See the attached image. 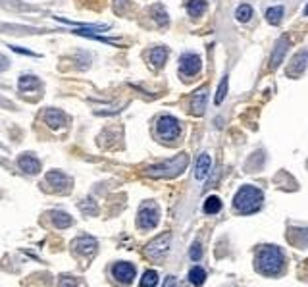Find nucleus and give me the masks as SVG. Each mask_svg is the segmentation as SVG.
Returning a JSON list of instances; mask_svg holds the SVG:
<instances>
[{"mask_svg":"<svg viewBox=\"0 0 308 287\" xmlns=\"http://www.w3.org/2000/svg\"><path fill=\"white\" fill-rule=\"evenodd\" d=\"M254 266L262 276H277L283 270V253L276 245H266L260 247L256 256H254Z\"/></svg>","mask_w":308,"mask_h":287,"instance_id":"nucleus-1","label":"nucleus"},{"mask_svg":"<svg viewBox=\"0 0 308 287\" xmlns=\"http://www.w3.org/2000/svg\"><path fill=\"white\" fill-rule=\"evenodd\" d=\"M264 202V193L254 185H243L233 199V208L239 214H254Z\"/></svg>","mask_w":308,"mask_h":287,"instance_id":"nucleus-2","label":"nucleus"},{"mask_svg":"<svg viewBox=\"0 0 308 287\" xmlns=\"http://www.w3.org/2000/svg\"><path fill=\"white\" fill-rule=\"evenodd\" d=\"M187 162H189V155L187 153H179L176 158L172 160H166L162 164H156L145 170V176L149 177H160V179H172V177L179 176L185 168H187Z\"/></svg>","mask_w":308,"mask_h":287,"instance_id":"nucleus-3","label":"nucleus"},{"mask_svg":"<svg viewBox=\"0 0 308 287\" xmlns=\"http://www.w3.org/2000/svg\"><path fill=\"white\" fill-rule=\"evenodd\" d=\"M156 133L158 137L164 141V143H174L179 133H181V128H179V122H177L174 116H160L158 122H156Z\"/></svg>","mask_w":308,"mask_h":287,"instance_id":"nucleus-4","label":"nucleus"},{"mask_svg":"<svg viewBox=\"0 0 308 287\" xmlns=\"http://www.w3.org/2000/svg\"><path fill=\"white\" fill-rule=\"evenodd\" d=\"M170 239H172V233H170V231L158 235L156 239H153L151 243L145 247V256H149L154 262L164 260V256H166L168 251H170Z\"/></svg>","mask_w":308,"mask_h":287,"instance_id":"nucleus-5","label":"nucleus"},{"mask_svg":"<svg viewBox=\"0 0 308 287\" xmlns=\"http://www.w3.org/2000/svg\"><path fill=\"white\" fill-rule=\"evenodd\" d=\"M160 220V210L154 202H143L139 208V216H137V225L141 229H154Z\"/></svg>","mask_w":308,"mask_h":287,"instance_id":"nucleus-6","label":"nucleus"},{"mask_svg":"<svg viewBox=\"0 0 308 287\" xmlns=\"http://www.w3.org/2000/svg\"><path fill=\"white\" fill-rule=\"evenodd\" d=\"M202 67L200 62V56L193 54V52H185L181 58H179V69H181V75H197Z\"/></svg>","mask_w":308,"mask_h":287,"instance_id":"nucleus-7","label":"nucleus"},{"mask_svg":"<svg viewBox=\"0 0 308 287\" xmlns=\"http://www.w3.org/2000/svg\"><path fill=\"white\" fill-rule=\"evenodd\" d=\"M135 274H137V270H135V266L131 262H116L114 268H112V276L120 284H125V286H129L135 280Z\"/></svg>","mask_w":308,"mask_h":287,"instance_id":"nucleus-8","label":"nucleus"},{"mask_svg":"<svg viewBox=\"0 0 308 287\" xmlns=\"http://www.w3.org/2000/svg\"><path fill=\"white\" fill-rule=\"evenodd\" d=\"M307 67H308V50H301V52H297L291 58L285 73L289 77H297V75H303Z\"/></svg>","mask_w":308,"mask_h":287,"instance_id":"nucleus-9","label":"nucleus"},{"mask_svg":"<svg viewBox=\"0 0 308 287\" xmlns=\"http://www.w3.org/2000/svg\"><path fill=\"white\" fill-rule=\"evenodd\" d=\"M96 239L94 237H89V235H83V237H79V239H75L73 241V249L79 253V255H83V256H91V255H94L96 253Z\"/></svg>","mask_w":308,"mask_h":287,"instance_id":"nucleus-10","label":"nucleus"},{"mask_svg":"<svg viewBox=\"0 0 308 287\" xmlns=\"http://www.w3.org/2000/svg\"><path fill=\"white\" fill-rule=\"evenodd\" d=\"M287 50H289V37L283 35V37L277 41L276 50H274V54H272V60H270V67H272V69L279 66V62L283 60V56L287 54Z\"/></svg>","mask_w":308,"mask_h":287,"instance_id":"nucleus-11","label":"nucleus"},{"mask_svg":"<svg viewBox=\"0 0 308 287\" xmlns=\"http://www.w3.org/2000/svg\"><path fill=\"white\" fill-rule=\"evenodd\" d=\"M46 181L56 189V191H67L69 185H71V179L67 176H64L62 172H50L46 176Z\"/></svg>","mask_w":308,"mask_h":287,"instance_id":"nucleus-12","label":"nucleus"},{"mask_svg":"<svg viewBox=\"0 0 308 287\" xmlns=\"http://www.w3.org/2000/svg\"><path fill=\"white\" fill-rule=\"evenodd\" d=\"M206 87L198 89L197 93L193 95V98H191V112L195 114V116H200L204 108H206Z\"/></svg>","mask_w":308,"mask_h":287,"instance_id":"nucleus-13","label":"nucleus"},{"mask_svg":"<svg viewBox=\"0 0 308 287\" xmlns=\"http://www.w3.org/2000/svg\"><path fill=\"white\" fill-rule=\"evenodd\" d=\"M210 164H212V160H210V156L206 155V153H202V155L198 156L197 166H195V177H197L198 181H202L204 177L210 174Z\"/></svg>","mask_w":308,"mask_h":287,"instance_id":"nucleus-14","label":"nucleus"},{"mask_svg":"<svg viewBox=\"0 0 308 287\" xmlns=\"http://www.w3.org/2000/svg\"><path fill=\"white\" fill-rule=\"evenodd\" d=\"M20 168H22L23 172H27V174H37V172L41 170V164H39L37 158L25 155L20 158Z\"/></svg>","mask_w":308,"mask_h":287,"instance_id":"nucleus-15","label":"nucleus"},{"mask_svg":"<svg viewBox=\"0 0 308 287\" xmlns=\"http://www.w3.org/2000/svg\"><path fill=\"white\" fill-rule=\"evenodd\" d=\"M166 58H168V48H164V46H158V48H154L153 52H151V62H153L154 67L164 66Z\"/></svg>","mask_w":308,"mask_h":287,"instance_id":"nucleus-16","label":"nucleus"},{"mask_svg":"<svg viewBox=\"0 0 308 287\" xmlns=\"http://www.w3.org/2000/svg\"><path fill=\"white\" fill-rule=\"evenodd\" d=\"M189 282L197 287L202 286V284L206 282V272H204V268H200V266L191 268V270H189Z\"/></svg>","mask_w":308,"mask_h":287,"instance_id":"nucleus-17","label":"nucleus"},{"mask_svg":"<svg viewBox=\"0 0 308 287\" xmlns=\"http://www.w3.org/2000/svg\"><path fill=\"white\" fill-rule=\"evenodd\" d=\"M266 20L272 23V25H277L283 20V6H274V8H268L266 10Z\"/></svg>","mask_w":308,"mask_h":287,"instance_id":"nucleus-18","label":"nucleus"},{"mask_svg":"<svg viewBox=\"0 0 308 287\" xmlns=\"http://www.w3.org/2000/svg\"><path fill=\"white\" fill-rule=\"evenodd\" d=\"M52 222H54V225L58 227V229H64V227H69L71 225V216L67 214V212H52Z\"/></svg>","mask_w":308,"mask_h":287,"instance_id":"nucleus-19","label":"nucleus"},{"mask_svg":"<svg viewBox=\"0 0 308 287\" xmlns=\"http://www.w3.org/2000/svg\"><path fill=\"white\" fill-rule=\"evenodd\" d=\"M204 10H206V0H189L187 2V12L193 18H198Z\"/></svg>","mask_w":308,"mask_h":287,"instance_id":"nucleus-20","label":"nucleus"},{"mask_svg":"<svg viewBox=\"0 0 308 287\" xmlns=\"http://www.w3.org/2000/svg\"><path fill=\"white\" fill-rule=\"evenodd\" d=\"M295 231H297V237L289 235V241L293 245H297L299 249H305L308 245V229H295Z\"/></svg>","mask_w":308,"mask_h":287,"instance_id":"nucleus-21","label":"nucleus"},{"mask_svg":"<svg viewBox=\"0 0 308 287\" xmlns=\"http://www.w3.org/2000/svg\"><path fill=\"white\" fill-rule=\"evenodd\" d=\"M46 122H48L52 128H60V126H64V122H66V116L58 110H50L46 114Z\"/></svg>","mask_w":308,"mask_h":287,"instance_id":"nucleus-22","label":"nucleus"},{"mask_svg":"<svg viewBox=\"0 0 308 287\" xmlns=\"http://www.w3.org/2000/svg\"><path fill=\"white\" fill-rule=\"evenodd\" d=\"M221 210V200L218 197H208L204 200V212L206 214H216Z\"/></svg>","mask_w":308,"mask_h":287,"instance_id":"nucleus-23","label":"nucleus"},{"mask_svg":"<svg viewBox=\"0 0 308 287\" xmlns=\"http://www.w3.org/2000/svg\"><path fill=\"white\" fill-rule=\"evenodd\" d=\"M235 18L239 20V22H248L250 18H252V8L248 6V4H241L239 8H237V12H235Z\"/></svg>","mask_w":308,"mask_h":287,"instance_id":"nucleus-24","label":"nucleus"},{"mask_svg":"<svg viewBox=\"0 0 308 287\" xmlns=\"http://www.w3.org/2000/svg\"><path fill=\"white\" fill-rule=\"evenodd\" d=\"M158 284V274L154 270H147L143 274V280H141V287H154Z\"/></svg>","mask_w":308,"mask_h":287,"instance_id":"nucleus-25","label":"nucleus"},{"mask_svg":"<svg viewBox=\"0 0 308 287\" xmlns=\"http://www.w3.org/2000/svg\"><path fill=\"white\" fill-rule=\"evenodd\" d=\"M227 83H229V79L227 77H223L220 83V87H218V93H216V96H214V102L220 106L221 102H223V98H225V95H227Z\"/></svg>","mask_w":308,"mask_h":287,"instance_id":"nucleus-26","label":"nucleus"},{"mask_svg":"<svg viewBox=\"0 0 308 287\" xmlns=\"http://www.w3.org/2000/svg\"><path fill=\"white\" fill-rule=\"evenodd\" d=\"M153 14H154V20L158 22V25H162V27H166V25H168V16H166V12H164V8H162V6H154Z\"/></svg>","mask_w":308,"mask_h":287,"instance_id":"nucleus-27","label":"nucleus"},{"mask_svg":"<svg viewBox=\"0 0 308 287\" xmlns=\"http://www.w3.org/2000/svg\"><path fill=\"white\" fill-rule=\"evenodd\" d=\"M58 287H79V282H77L75 278H71V276H64V278L60 280Z\"/></svg>","mask_w":308,"mask_h":287,"instance_id":"nucleus-28","label":"nucleus"},{"mask_svg":"<svg viewBox=\"0 0 308 287\" xmlns=\"http://www.w3.org/2000/svg\"><path fill=\"white\" fill-rule=\"evenodd\" d=\"M189 256H191L193 260H200V256H202V247H200V243H198V241H195V243H193Z\"/></svg>","mask_w":308,"mask_h":287,"instance_id":"nucleus-29","label":"nucleus"},{"mask_svg":"<svg viewBox=\"0 0 308 287\" xmlns=\"http://www.w3.org/2000/svg\"><path fill=\"white\" fill-rule=\"evenodd\" d=\"M176 284H177L176 278H174V276H168L166 282H164V287H176Z\"/></svg>","mask_w":308,"mask_h":287,"instance_id":"nucleus-30","label":"nucleus"},{"mask_svg":"<svg viewBox=\"0 0 308 287\" xmlns=\"http://www.w3.org/2000/svg\"><path fill=\"white\" fill-rule=\"evenodd\" d=\"M305 16H308V4H307V8H305Z\"/></svg>","mask_w":308,"mask_h":287,"instance_id":"nucleus-31","label":"nucleus"}]
</instances>
